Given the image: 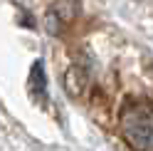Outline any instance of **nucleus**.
Listing matches in <instances>:
<instances>
[{
  "label": "nucleus",
  "instance_id": "3",
  "mask_svg": "<svg viewBox=\"0 0 153 151\" xmlns=\"http://www.w3.org/2000/svg\"><path fill=\"white\" fill-rule=\"evenodd\" d=\"M27 94L35 99V102H45V94H47V74H45V62L42 60H35L30 74H27Z\"/></svg>",
  "mask_w": 153,
  "mask_h": 151
},
{
  "label": "nucleus",
  "instance_id": "2",
  "mask_svg": "<svg viewBox=\"0 0 153 151\" xmlns=\"http://www.w3.org/2000/svg\"><path fill=\"white\" fill-rule=\"evenodd\" d=\"M87 87H89V67L82 64V62L72 64V67L67 70V74H64V92L69 94V97L79 99Z\"/></svg>",
  "mask_w": 153,
  "mask_h": 151
},
{
  "label": "nucleus",
  "instance_id": "1",
  "mask_svg": "<svg viewBox=\"0 0 153 151\" xmlns=\"http://www.w3.org/2000/svg\"><path fill=\"white\" fill-rule=\"evenodd\" d=\"M119 129L136 151H153V102L131 99L119 114Z\"/></svg>",
  "mask_w": 153,
  "mask_h": 151
}]
</instances>
